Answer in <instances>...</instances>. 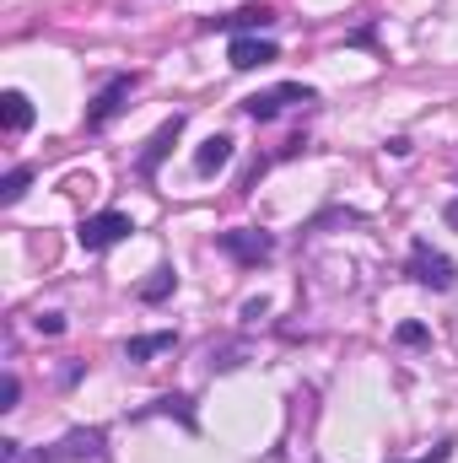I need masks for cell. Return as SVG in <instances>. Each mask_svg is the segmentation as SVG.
Wrapping results in <instances>:
<instances>
[{"instance_id":"cell-1","label":"cell","mask_w":458,"mask_h":463,"mask_svg":"<svg viewBox=\"0 0 458 463\" xmlns=\"http://www.w3.org/2000/svg\"><path fill=\"white\" fill-rule=\"evenodd\" d=\"M98 458H103V431H98V426H76V431H65L54 448L27 453V463H98Z\"/></svg>"},{"instance_id":"cell-2","label":"cell","mask_w":458,"mask_h":463,"mask_svg":"<svg viewBox=\"0 0 458 463\" xmlns=\"http://www.w3.org/2000/svg\"><path fill=\"white\" fill-rule=\"evenodd\" d=\"M405 275L415 280V286H432V291H453L458 280V264L448 253H437L426 237H415V248H410V264H405Z\"/></svg>"},{"instance_id":"cell-3","label":"cell","mask_w":458,"mask_h":463,"mask_svg":"<svg viewBox=\"0 0 458 463\" xmlns=\"http://www.w3.org/2000/svg\"><path fill=\"white\" fill-rule=\"evenodd\" d=\"M291 103H313V87H302V81H286V87H270V92H253V98H243V114L253 118V124H270V118H281Z\"/></svg>"},{"instance_id":"cell-4","label":"cell","mask_w":458,"mask_h":463,"mask_svg":"<svg viewBox=\"0 0 458 463\" xmlns=\"http://www.w3.org/2000/svg\"><path fill=\"white\" fill-rule=\"evenodd\" d=\"M216 248L227 253V259H237V264H248V269H259L270 253H275V237L270 232H259V227H232L216 237Z\"/></svg>"},{"instance_id":"cell-5","label":"cell","mask_w":458,"mask_h":463,"mask_svg":"<svg viewBox=\"0 0 458 463\" xmlns=\"http://www.w3.org/2000/svg\"><path fill=\"white\" fill-rule=\"evenodd\" d=\"M135 232V222L124 216V211H98V216H87L81 227H76V242L87 248V253H103V248H114Z\"/></svg>"},{"instance_id":"cell-6","label":"cell","mask_w":458,"mask_h":463,"mask_svg":"<svg viewBox=\"0 0 458 463\" xmlns=\"http://www.w3.org/2000/svg\"><path fill=\"white\" fill-rule=\"evenodd\" d=\"M227 60H232V71H259V65L281 60V49L270 38H259V33H237L227 43Z\"/></svg>"},{"instance_id":"cell-7","label":"cell","mask_w":458,"mask_h":463,"mask_svg":"<svg viewBox=\"0 0 458 463\" xmlns=\"http://www.w3.org/2000/svg\"><path fill=\"white\" fill-rule=\"evenodd\" d=\"M129 92H135V76H114V81L92 98V109H87V129H103V124L129 103Z\"/></svg>"},{"instance_id":"cell-8","label":"cell","mask_w":458,"mask_h":463,"mask_svg":"<svg viewBox=\"0 0 458 463\" xmlns=\"http://www.w3.org/2000/svg\"><path fill=\"white\" fill-rule=\"evenodd\" d=\"M178 135H184V114H173L157 135H151V140H146V151H140V162H135V167H140V178H151V173L162 167V156L178 146Z\"/></svg>"},{"instance_id":"cell-9","label":"cell","mask_w":458,"mask_h":463,"mask_svg":"<svg viewBox=\"0 0 458 463\" xmlns=\"http://www.w3.org/2000/svg\"><path fill=\"white\" fill-rule=\"evenodd\" d=\"M270 22H275L270 5H243V11H232V16H211V27H232V38H237V33H259V27H270Z\"/></svg>"},{"instance_id":"cell-10","label":"cell","mask_w":458,"mask_h":463,"mask_svg":"<svg viewBox=\"0 0 458 463\" xmlns=\"http://www.w3.org/2000/svg\"><path fill=\"white\" fill-rule=\"evenodd\" d=\"M227 162H232V140H227V135H211V140L195 151V173H205V178H211V173H222Z\"/></svg>"},{"instance_id":"cell-11","label":"cell","mask_w":458,"mask_h":463,"mask_svg":"<svg viewBox=\"0 0 458 463\" xmlns=\"http://www.w3.org/2000/svg\"><path fill=\"white\" fill-rule=\"evenodd\" d=\"M0 118H5V129H11V135H22V129L33 124V103H27V92H16V87H11V92L0 98Z\"/></svg>"},{"instance_id":"cell-12","label":"cell","mask_w":458,"mask_h":463,"mask_svg":"<svg viewBox=\"0 0 458 463\" xmlns=\"http://www.w3.org/2000/svg\"><path fill=\"white\" fill-rule=\"evenodd\" d=\"M173 345H178L173 329H162V335H140V340L124 345V361H151V355H162V350H173Z\"/></svg>"},{"instance_id":"cell-13","label":"cell","mask_w":458,"mask_h":463,"mask_svg":"<svg viewBox=\"0 0 458 463\" xmlns=\"http://www.w3.org/2000/svg\"><path fill=\"white\" fill-rule=\"evenodd\" d=\"M27 184H33V167H11L5 184H0V205H16V200L27 194Z\"/></svg>"},{"instance_id":"cell-14","label":"cell","mask_w":458,"mask_h":463,"mask_svg":"<svg viewBox=\"0 0 458 463\" xmlns=\"http://www.w3.org/2000/svg\"><path fill=\"white\" fill-rule=\"evenodd\" d=\"M173 286H178V275H173V269L162 264V269H151V280L140 286V302H162V297H167Z\"/></svg>"},{"instance_id":"cell-15","label":"cell","mask_w":458,"mask_h":463,"mask_svg":"<svg viewBox=\"0 0 458 463\" xmlns=\"http://www.w3.org/2000/svg\"><path fill=\"white\" fill-rule=\"evenodd\" d=\"M151 410H157V415H178V420H184V426L195 431V415H189V399H178V393H173V399H157Z\"/></svg>"},{"instance_id":"cell-16","label":"cell","mask_w":458,"mask_h":463,"mask_svg":"<svg viewBox=\"0 0 458 463\" xmlns=\"http://www.w3.org/2000/svg\"><path fill=\"white\" fill-rule=\"evenodd\" d=\"M33 329H38V335H60V329H65V318H60V313H38V318H33Z\"/></svg>"},{"instance_id":"cell-17","label":"cell","mask_w":458,"mask_h":463,"mask_svg":"<svg viewBox=\"0 0 458 463\" xmlns=\"http://www.w3.org/2000/svg\"><path fill=\"white\" fill-rule=\"evenodd\" d=\"M16 399H22V383L5 377V388H0V410H16Z\"/></svg>"},{"instance_id":"cell-18","label":"cell","mask_w":458,"mask_h":463,"mask_svg":"<svg viewBox=\"0 0 458 463\" xmlns=\"http://www.w3.org/2000/svg\"><path fill=\"white\" fill-rule=\"evenodd\" d=\"M421 340H426L421 324H399V345H421Z\"/></svg>"},{"instance_id":"cell-19","label":"cell","mask_w":458,"mask_h":463,"mask_svg":"<svg viewBox=\"0 0 458 463\" xmlns=\"http://www.w3.org/2000/svg\"><path fill=\"white\" fill-rule=\"evenodd\" d=\"M22 458V442H0V463H16Z\"/></svg>"},{"instance_id":"cell-20","label":"cell","mask_w":458,"mask_h":463,"mask_svg":"<svg viewBox=\"0 0 458 463\" xmlns=\"http://www.w3.org/2000/svg\"><path fill=\"white\" fill-rule=\"evenodd\" d=\"M443 458H448V448H432V453H426L421 463H443Z\"/></svg>"},{"instance_id":"cell-21","label":"cell","mask_w":458,"mask_h":463,"mask_svg":"<svg viewBox=\"0 0 458 463\" xmlns=\"http://www.w3.org/2000/svg\"><path fill=\"white\" fill-rule=\"evenodd\" d=\"M448 222H453V227H458V200H453V205H448Z\"/></svg>"}]
</instances>
